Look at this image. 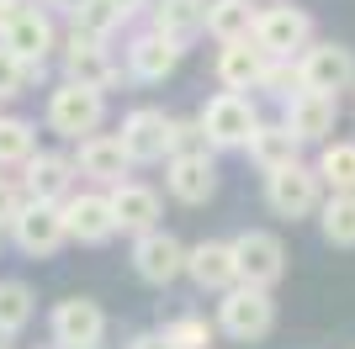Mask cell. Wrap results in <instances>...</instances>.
<instances>
[{"label":"cell","mask_w":355,"mask_h":349,"mask_svg":"<svg viewBox=\"0 0 355 349\" xmlns=\"http://www.w3.org/2000/svg\"><path fill=\"white\" fill-rule=\"evenodd\" d=\"M218 328L234 339V344H260V339L276 328L270 286H250V280L228 286V291H223V302H218Z\"/></svg>","instance_id":"cell-1"},{"label":"cell","mask_w":355,"mask_h":349,"mask_svg":"<svg viewBox=\"0 0 355 349\" xmlns=\"http://www.w3.org/2000/svg\"><path fill=\"white\" fill-rule=\"evenodd\" d=\"M48 127L59 132V138H90V132H101L106 122V90L85 85V80H64L59 90H48Z\"/></svg>","instance_id":"cell-2"},{"label":"cell","mask_w":355,"mask_h":349,"mask_svg":"<svg viewBox=\"0 0 355 349\" xmlns=\"http://www.w3.org/2000/svg\"><path fill=\"white\" fill-rule=\"evenodd\" d=\"M266 206L276 212V217L297 222V217H318V206H324V174H318V164H282V170L266 174Z\"/></svg>","instance_id":"cell-3"},{"label":"cell","mask_w":355,"mask_h":349,"mask_svg":"<svg viewBox=\"0 0 355 349\" xmlns=\"http://www.w3.org/2000/svg\"><path fill=\"white\" fill-rule=\"evenodd\" d=\"M59 58H64V80H85V85H96V90H112L117 74H122L117 58H112V48H106V37L90 32V27H80V21L69 27Z\"/></svg>","instance_id":"cell-4"},{"label":"cell","mask_w":355,"mask_h":349,"mask_svg":"<svg viewBox=\"0 0 355 349\" xmlns=\"http://www.w3.org/2000/svg\"><path fill=\"white\" fill-rule=\"evenodd\" d=\"M11 238H16L21 254H32V260H53V254L74 238L64 202H27L21 217H16V228H11Z\"/></svg>","instance_id":"cell-5"},{"label":"cell","mask_w":355,"mask_h":349,"mask_svg":"<svg viewBox=\"0 0 355 349\" xmlns=\"http://www.w3.org/2000/svg\"><path fill=\"white\" fill-rule=\"evenodd\" d=\"M196 116H202L212 148H244L254 138V127H260V111H254V101L244 90H218Z\"/></svg>","instance_id":"cell-6"},{"label":"cell","mask_w":355,"mask_h":349,"mask_svg":"<svg viewBox=\"0 0 355 349\" xmlns=\"http://www.w3.org/2000/svg\"><path fill=\"white\" fill-rule=\"evenodd\" d=\"M122 143H128L133 164H164L175 154V116L159 106H133L122 116Z\"/></svg>","instance_id":"cell-7"},{"label":"cell","mask_w":355,"mask_h":349,"mask_svg":"<svg viewBox=\"0 0 355 349\" xmlns=\"http://www.w3.org/2000/svg\"><path fill=\"white\" fill-rule=\"evenodd\" d=\"M186 254H191V249L180 244L175 233L148 228V233L133 238V276L144 280V286H170V280L186 276Z\"/></svg>","instance_id":"cell-8"},{"label":"cell","mask_w":355,"mask_h":349,"mask_svg":"<svg viewBox=\"0 0 355 349\" xmlns=\"http://www.w3.org/2000/svg\"><path fill=\"white\" fill-rule=\"evenodd\" d=\"M48 334H53L59 349H96L106 339L101 302H90V296H64V302H53V312H48Z\"/></svg>","instance_id":"cell-9"},{"label":"cell","mask_w":355,"mask_h":349,"mask_svg":"<svg viewBox=\"0 0 355 349\" xmlns=\"http://www.w3.org/2000/svg\"><path fill=\"white\" fill-rule=\"evenodd\" d=\"M254 43L270 58H302L313 48V16L297 6H266L254 21Z\"/></svg>","instance_id":"cell-10"},{"label":"cell","mask_w":355,"mask_h":349,"mask_svg":"<svg viewBox=\"0 0 355 349\" xmlns=\"http://www.w3.org/2000/svg\"><path fill=\"white\" fill-rule=\"evenodd\" d=\"M164 186L180 206H202L218 196V159L207 148H191V154H170L164 159Z\"/></svg>","instance_id":"cell-11"},{"label":"cell","mask_w":355,"mask_h":349,"mask_svg":"<svg viewBox=\"0 0 355 349\" xmlns=\"http://www.w3.org/2000/svg\"><path fill=\"white\" fill-rule=\"evenodd\" d=\"M297 74H302V90H324V96L355 90V48H345V43H313L308 53L297 58Z\"/></svg>","instance_id":"cell-12"},{"label":"cell","mask_w":355,"mask_h":349,"mask_svg":"<svg viewBox=\"0 0 355 349\" xmlns=\"http://www.w3.org/2000/svg\"><path fill=\"white\" fill-rule=\"evenodd\" d=\"M234 254H239V280H250V286H276L286 276V244L266 228L239 233Z\"/></svg>","instance_id":"cell-13"},{"label":"cell","mask_w":355,"mask_h":349,"mask_svg":"<svg viewBox=\"0 0 355 349\" xmlns=\"http://www.w3.org/2000/svg\"><path fill=\"white\" fill-rule=\"evenodd\" d=\"M186 58V43L180 37H170V32L148 27L138 32L133 43H128V74L133 80H144V85H159V80H170L175 74V64Z\"/></svg>","instance_id":"cell-14"},{"label":"cell","mask_w":355,"mask_h":349,"mask_svg":"<svg viewBox=\"0 0 355 349\" xmlns=\"http://www.w3.org/2000/svg\"><path fill=\"white\" fill-rule=\"evenodd\" d=\"M64 212H69V233L74 244H112L117 238V206H112V190H74L69 202H64Z\"/></svg>","instance_id":"cell-15"},{"label":"cell","mask_w":355,"mask_h":349,"mask_svg":"<svg viewBox=\"0 0 355 349\" xmlns=\"http://www.w3.org/2000/svg\"><path fill=\"white\" fill-rule=\"evenodd\" d=\"M74 180H80V164L69 154H53V148H37L27 164H21V186H27L32 202H69Z\"/></svg>","instance_id":"cell-16"},{"label":"cell","mask_w":355,"mask_h":349,"mask_svg":"<svg viewBox=\"0 0 355 349\" xmlns=\"http://www.w3.org/2000/svg\"><path fill=\"white\" fill-rule=\"evenodd\" d=\"M74 164H80V174H90L96 186H122L128 170H133V154L122 143V132H90V138H80Z\"/></svg>","instance_id":"cell-17"},{"label":"cell","mask_w":355,"mask_h":349,"mask_svg":"<svg viewBox=\"0 0 355 349\" xmlns=\"http://www.w3.org/2000/svg\"><path fill=\"white\" fill-rule=\"evenodd\" d=\"M282 122L302 138V143H329V132L340 122V96H324V90H297L286 96Z\"/></svg>","instance_id":"cell-18"},{"label":"cell","mask_w":355,"mask_h":349,"mask_svg":"<svg viewBox=\"0 0 355 349\" xmlns=\"http://www.w3.org/2000/svg\"><path fill=\"white\" fill-rule=\"evenodd\" d=\"M186 276H191L196 291H228L239 286V254H234V238L223 244V238H202V244H191V254H186Z\"/></svg>","instance_id":"cell-19"},{"label":"cell","mask_w":355,"mask_h":349,"mask_svg":"<svg viewBox=\"0 0 355 349\" xmlns=\"http://www.w3.org/2000/svg\"><path fill=\"white\" fill-rule=\"evenodd\" d=\"M266 69H270V53L254 43V37L218 43V64H212V74H218V85H223V90H260Z\"/></svg>","instance_id":"cell-20"},{"label":"cell","mask_w":355,"mask_h":349,"mask_svg":"<svg viewBox=\"0 0 355 349\" xmlns=\"http://www.w3.org/2000/svg\"><path fill=\"white\" fill-rule=\"evenodd\" d=\"M0 43L16 48V53L32 64V80H43V64H48V53H53V16L32 6V11H21L11 27L0 32Z\"/></svg>","instance_id":"cell-21"},{"label":"cell","mask_w":355,"mask_h":349,"mask_svg":"<svg viewBox=\"0 0 355 349\" xmlns=\"http://www.w3.org/2000/svg\"><path fill=\"white\" fill-rule=\"evenodd\" d=\"M112 190V206H117V228L122 233H148V228H159V190L144 186V180H122V186H106Z\"/></svg>","instance_id":"cell-22"},{"label":"cell","mask_w":355,"mask_h":349,"mask_svg":"<svg viewBox=\"0 0 355 349\" xmlns=\"http://www.w3.org/2000/svg\"><path fill=\"white\" fill-rule=\"evenodd\" d=\"M244 154H250V164L260 174H270V170H282V164H292L297 154H302V138H297L286 122H260L254 138L244 143Z\"/></svg>","instance_id":"cell-23"},{"label":"cell","mask_w":355,"mask_h":349,"mask_svg":"<svg viewBox=\"0 0 355 349\" xmlns=\"http://www.w3.org/2000/svg\"><path fill=\"white\" fill-rule=\"evenodd\" d=\"M148 27H159V32H170V37H180V43H191L196 32H207V0H154Z\"/></svg>","instance_id":"cell-24"},{"label":"cell","mask_w":355,"mask_h":349,"mask_svg":"<svg viewBox=\"0 0 355 349\" xmlns=\"http://www.w3.org/2000/svg\"><path fill=\"white\" fill-rule=\"evenodd\" d=\"M148 11H154V0H85V11L74 16V21L101 32V37H112V32L133 27L138 16H148Z\"/></svg>","instance_id":"cell-25"},{"label":"cell","mask_w":355,"mask_h":349,"mask_svg":"<svg viewBox=\"0 0 355 349\" xmlns=\"http://www.w3.org/2000/svg\"><path fill=\"white\" fill-rule=\"evenodd\" d=\"M254 21H260V11L250 0H207V37H218V43L254 37Z\"/></svg>","instance_id":"cell-26"},{"label":"cell","mask_w":355,"mask_h":349,"mask_svg":"<svg viewBox=\"0 0 355 349\" xmlns=\"http://www.w3.org/2000/svg\"><path fill=\"white\" fill-rule=\"evenodd\" d=\"M318 228L334 249H355V190H329V202L318 206Z\"/></svg>","instance_id":"cell-27"},{"label":"cell","mask_w":355,"mask_h":349,"mask_svg":"<svg viewBox=\"0 0 355 349\" xmlns=\"http://www.w3.org/2000/svg\"><path fill=\"white\" fill-rule=\"evenodd\" d=\"M37 154V127L27 116H0V170H21Z\"/></svg>","instance_id":"cell-28"},{"label":"cell","mask_w":355,"mask_h":349,"mask_svg":"<svg viewBox=\"0 0 355 349\" xmlns=\"http://www.w3.org/2000/svg\"><path fill=\"white\" fill-rule=\"evenodd\" d=\"M318 174L329 190H355V143L350 138H329L318 154Z\"/></svg>","instance_id":"cell-29"},{"label":"cell","mask_w":355,"mask_h":349,"mask_svg":"<svg viewBox=\"0 0 355 349\" xmlns=\"http://www.w3.org/2000/svg\"><path fill=\"white\" fill-rule=\"evenodd\" d=\"M37 312V296H32L27 280H0V328L6 334H21Z\"/></svg>","instance_id":"cell-30"},{"label":"cell","mask_w":355,"mask_h":349,"mask_svg":"<svg viewBox=\"0 0 355 349\" xmlns=\"http://www.w3.org/2000/svg\"><path fill=\"white\" fill-rule=\"evenodd\" d=\"M164 334H170V344L175 349H212V339L223 334L218 323H207V318H191V312H186V318H170L164 323Z\"/></svg>","instance_id":"cell-31"},{"label":"cell","mask_w":355,"mask_h":349,"mask_svg":"<svg viewBox=\"0 0 355 349\" xmlns=\"http://www.w3.org/2000/svg\"><path fill=\"white\" fill-rule=\"evenodd\" d=\"M27 80H32V64L16 48H6L0 43V101H11V96H21L27 90Z\"/></svg>","instance_id":"cell-32"},{"label":"cell","mask_w":355,"mask_h":349,"mask_svg":"<svg viewBox=\"0 0 355 349\" xmlns=\"http://www.w3.org/2000/svg\"><path fill=\"white\" fill-rule=\"evenodd\" d=\"M260 90H270V96H297L302 90V74H297V58H270V69H266V80H260Z\"/></svg>","instance_id":"cell-33"},{"label":"cell","mask_w":355,"mask_h":349,"mask_svg":"<svg viewBox=\"0 0 355 349\" xmlns=\"http://www.w3.org/2000/svg\"><path fill=\"white\" fill-rule=\"evenodd\" d=\"M27 186L21 180H11V174H0V233H11L16 217H21V206H27Z\"/></svg>","instance_id":"cell-34"},{"label":"cell","mask_w":355,"mask_h":349,"mask_svg":"<svg viewBox=\"0 0 355 349\" xmlns=\"http://www.w3.org/2000/svg\"><path fill=\"white\" fill-rule=\"evenodd\" d=\"M191 148H212L202 116H175V154H191Z\"/></svg>","instance_id":"cell-35"},{"label":"cell","mask_w":355,"mask_h":349,"mask_svg":"<svg viewBox=\"0 0 355 349\" xmlns=\"http://www.w3.org/2000/svg\"><path fill=\"white\" fill-rule=\"evenodd\" d=\"M128 349H175V344H170L164 328H154V334H133V339H128Z\"/></svg>","instance_id":"cell-36"},{"label":"cell","mask_w":355,"mask_h":349,"mask_svg":"<svg viewBox=\"0 0 355 349\" xmlns=\"http://www.w3.org/2000/svg\"><path fill=\"white\" fill-rule=\"evenodd\" d=\"M21 11H32V0H0V32L11 27V21H16Z\"/></svg>","instance_id":"cell-37"},{"label":"cell","mask_w":355,"mask_h":349,"mask_svg":"<svg viewBox=\"0 0 355 349\" xmlns=\"http://www.w3.org/2000/svg\"><path fill=\"white\" fill-rule=\"evenodd\" d=\"M48 6H53V11H64V16H80V11H85V0H48Z\"/></svg>","instance_id":"cell-38"},{"label":"cell","mask_w":355,"mask_h":349,"mask_svg":"<svg viewBox=\"0 0 355 349\" xmlns=\"http://www.w3.org/2000/svg\"><path fill=\"white\" fill-rule=\"evenodd\" d=\"M6 339H11V334H6V328H0V349H11V344H6Z\"/></svg>","instance_id":"cell-39"}]
</instances>
